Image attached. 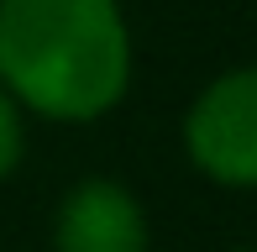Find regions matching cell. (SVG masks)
<instances>
[{
	"mask_svg": "<svg viewBox=\"0 0 257 252\" xmlns=\"http://www.w3.org/2000/svg\"><path fill=\"white\" fill-rule=\"evenodd\" d=\"M132 42L115 0H0V84L53 121L105 116L126 95Z\"/></svg>",
	"mask_w": 257,
	"mask_h": 252,
	"instance_id": "cell-1",
	"label": "cell"
},
{
	"mask_svg": "<svg viewBox=\"0 0 257 252\" xmlns=\"http://www.w3.org/2000/svg\"><path fill=\"white\" fill-rule=\"evenodd\" d=\"M241 252H257V247H241Z\"/></svg>",
	"mask_w": 257,
	"mask_h": 252,
	"instance_id": "cell-5",
	"label": "cell"
},
{
	"mask_svg": "<svg viewBox=\"0 0 257 252\" xmlns=\"http://www.w3.org/2000/svg\"><path fill=\"white\" fill-rule=\"evenodd\" d=\"M189 158L215 184L257 189V68L220 74L184 121Z\"/></svg>",
	"mask_w": 257,
	"mask_h": 252,
	"instance_id": "cell-2",
	"label": "cell"
},
{
	"mask_svg": "<svg viewBox=\"0 0 257 252\" xmlns=\"http://www.w3.org/2000/svg\"><path fill=\"white\" fill-rule=\"evenodd\" d=\"M16 158H21V116L11 105V95L0 89V179L16 168Z\"/></svg>",
	"mask_w": 257,
	"mask_h": 252,
	"instance_id": "cell-4",
	"label": "cell"
},
{
	"mask_svg": "<svg viewBox=\"0 0 257 252\" xmlns=\"http://www.w3.org/2000/svg\"><path fill=\"white\" fill-rule=\"evenodd\" d=\"M58 252H147L142 205L110 179H89L58 210Z\"/></svg>",
	"mask_w": 257,
	"mask_h": 252,
	"instance_id": "cell-3",
	"label": "cell"
}]
</instances>
